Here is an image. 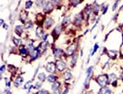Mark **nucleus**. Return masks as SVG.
<instances>
[{
	"label": "nucleus",
	"instance_id": "1",
	"mask_svg": "<svg viewBox=\"0 0 123 94\" xmlns=\"http://www.w3.org/2000/svg\"><path fill=\"white\" fill-rule=\"evenodd\" d=\"M95 81H96V83L98 84L101 88H103V87H107V85L109 84L110 80H109L108 75L104 74V75H98V76L95 78Z\"/></svg>",
	"mask_w": 123,
	"mask_h": 94
},
{
	"label": "nucleus",
	"instance_id": "2",
	"mask_svg": "<svg viewBox=\"0 0 123 94\" xmlns=\"http://www.w3.org/2000/svg\"><path fill=\"white\" fill-rule=\"evenodd\" d=\"M53 54L55 59L59 60L61 58H66V52L60 48H53Z\"/></svg>",
	"mask_w": 123,
	"mask_h": 94
},
{
	"label": "nucleus",
	"instance_id": "3",
	"mask_svg": "<svg viewBox=\"0 0 123 94\" xmlns=\"http://www.w3.org/2000/svg\"><path fill=\"white\" fill-rule=\"evenodd\" d=\"M40 56H41V52L39 50V48H34V50L30 51V53H29V57H30L29 62H33V61L37 60Z\"/></svg>",
	"mask_w": 123,
	"mask_h": 94
},
{
	"label": "nucleus",
	"instance_id": "4",
	"mask_svg": "<svg viewBox=\"0 0 123 94\" xmlns=\"http://www.w3.org/2000/svg\"><path fill=\"white\" fill-rule=\"evenodd\" d=\"M54 9V4L51 1H46L44 6L43 7V13L44 14H49Z\"/></svg>",
	"mask_w": 123,
	"mask_h": 94
},
{
	"label": "nucleus",
	"instance_id": "5",
	"mask_svg": "<svg viewBox=\"0 0 123 94\" xmlns=\"http://www.w3.org/2000/svg\"><path fill=\"white\" fill-rule=\"evenodd\" d=\"M55 66H56V71L57 72H64V70H66V68H67V63L65 61L59 59V60L56 61Z\"/></svg>",
	"mask_w": 123,
	"mask_h": 94
},
{
	"label": "nucleus",
	"instance_id": "6",
	"mask_svg": "<svg viewBox=\"0 0 123 94\" xmlns=\"http://www.w3.org/2000/svg\"><path fill=\"white\" fill-rule=\"evenodd\" d=\"M61 32H62V25H55V28H54V29H53V31H52V34H51L55 41L57 39V38L59 37V36H60Z\"/></svg>",
	"mask_w": 123,
	"mask_h": 94
},
{
	"label": "nucleus",
	"instance_id": "7",
	"mask_svg": "<svg viewBox=\"0 0 123 94\" xmlns=\"http://www.w3.org/2000/svg\"><path fill=\"white\" fill-rule=\"evenodd\" d=\"M55 24V20L53 19L52 17H47L44 20V22H43V27L44 29H50L52 28V26Z\"/></svg>",
	"mask_w": 123,
	"mask_h": 94
},
{
	"label": "nucleus",
	"instance_id": "8",
	"mask_svg": "<svg viewBox=\"0 0 123 94\" xmlns=\"http://www.w3.org/2000/svg\"><path fill=\"white\" fill-rule=\"evenodd\" d=\"M44 69L46 70L47 72H49L50 74H54L55 71H56V66H55V63L49 62V63H45L44 65Z\"/></svg>",
	"mask_w": 123,
	"mask_h": 94
},
{
	"label": "nucleus",
	"instance_id": "9",
	"mask_svg": "<svg viewBox=\"0 0 123 94\" xmlns=\"http://www.w3.org/2000/svg\"><path fill=\"white\" fill-rule=\"evenodd\" d=\"M76 49H77V44H71L69 45L67 50H66V56H71L73 53L76 52Z\"/></svg>",
	"mask_w": 123,
	"mask_h": 94
},
{
	"label": "nucleus",
	"instance_id": "10",
	"mask_svg": "<svg viewBox=\"0 0 123 94\" xmlns=\"http://www.w3.org/2000/svg\"><path fill=\"white\" fill-rule=\"evenodd\" d=\"M82 21H83V18H82V16H81V13H78L76 16H75V18H74V21H73V24L76 26V27H80L81 23H82Z\"/></svg>",
	"mask_w": 123,
	"mask_h": 94
},
{
	"label": "nucleus",
	"instance_id": "11",
	"mask_svg": "<svg viewBox=\"0 0 123 94\" xmlns=\"http://www.w3.org/2000/svg\"><path fill=\"white\" fill-rule=\"evenodd\" d=\"M18 52H19V54H20L21 56H23V57L29 56V53H30V51L28 50L27 47L24 46V45L19 46V48H18Z\"/></svg>",
	"mask_w": 123,
	"mask_h": 94
},
{
	"label": "nucleus",
	"instance_id": "12",
	"mask_svg": "<svg viewBox=\"0 0 123 94\" xmlns=\"http://www.w3.org/2000/svg\"><path fill=\"white\" fill-rule=\"evenodd\" d=\"M14 32L18 36H22L23 33H24V26L22 25H16L14 28Z\"/></svg>",
	"mask_w": 123,
	"mask_h": 94
},
{
	"label": "nucleus",
	"instance_id": "13",
	"mask_svg": "<svg viewBox=\"0 0 123 94\" xmlns=\"http://www.w3.org/2000/svg\"><path fill=\"white\" fill-rule=\"evenodd\" d=\"M44 15H43V13H38L36 15V22L37 24L39 25H43V22H44Z\"/></svg>",
	"mask_w": 123,
	"mask_h": 94
},
{
	"label": "nucleus",
	"instance_id": "14",
	"mask_svg": "<svg viewBox=\"0 0 123 94\" xmlns=\"http://www.w3.org/2000/svg\"><path fill=\"white\" fill-rule=\"evenodd\" d=\"M63 76H64V79L65 80H70V79H72V77H73V75H72V73H71V71L69 69H67L65 70L64 72H63Z\"/></svg>",
	"mask_w": 123,
	"mask_h": 94
},
{
	"label": "nucleus",
	"instance_id": "15",
	"mask_svg": "<svg viewBox=\"0 0 123 94\" xmlns=\"http://www.w3.org/2000/svg\"><path fill=\"white\" fill-rule=\"evenodd\" d=\"M38 48H39V50H40V52H41V54H42V53L44 52V51L46 50V49L48 48V42H47V41H42V42L39 44Z\"/></svg>",
	"mask_w": 123,
	"mask_h": 94
},
{
	"label": "nucleus",
	"instance_id": "16",
	"mask_svg": "<svg viewBox=\"0 0 123 94\" xmlns=\"http://www.w3.org/2000/svg\"><path fill=\"white\" fill-rule=\"evenodd\" d=\"M19 20L22 23H25L28 21V12L25 11V10H22L19 14Z\"/></svg>",
	"mask_w": 123,
	"mask_h": 94
},
{
	"label": "nucleus",
	"instance_id": "17",
	"mask_svg": "<svg viewBox=\"0 0 123 94\" xmlns=\"http://www.w3.org/2000/svg\"><path fill=\"white\" fill-rule=\"evenodd\" d=\"M100 10H101V6H99L98 4L95 2V3L92 5V14H93V16L96 17V16L98 15V13Z\"/></svg>",
	"mask_w": 123,
	"mask_h": 94
},
{
	"label": "nucleus",
	"instance_id": "18",
	"mask_svg": "<svg viewBox=\"0 0 123 94\" xmlns=\"http://www.w3.org/2000/svg\"><path fill=\"white\" fill-rule=\"evenodd\" d=\"M105 54L109 57L111 60H115V59H117V50H107Z\"/></svg>",
	"mask_w": 123,
	"mask_h": 94
},
{
	"label": "nucleus",
	"instance_id": "19",
	"mask_svg": "<svg viewBox=\"0 0 123 94\" xmlns=\"http://www.w3.org/2000/svg\"><path fill=\"white\" fill-rule=\"evenodd\" d=\"M36 36L38 38H42L43 36V35H44V30H43V28L42 26H38L36 28Z\"/></svg>",
	"mask_w": 123,
	"mask_h": 94
},
{
	"label": "nucleus",
	"instance_id": "20",
	"mask_svg": "<svg viewBox=\"0 0 123 94\" xmlns=\"http://www.w3.org/2000/svg\"><path fill=\"white\" fill-rule=\"evenodd\" d=\"M99 94H113V92L108 87H103V88H100Z\"/></svg>",
	"mask_w": 123,
	"mask_h": 94
},
{
	"label": "nucleus",
	"instance_id": "21",
	"mask_svg": "<svg viewBox=\"0 0 123 94\" xmlns=\"http://www.w3.org/2000/svg\"><path fill=\"white\" fill-rule=\"evenodd\" d=\"M57 79H58V76L57 75H54V74H50L48 76H47V81L50 82V83H55V82L57 81Z\"/></svg>",
	"mask_w": 123,
	"mask_h": 94
},
{
	"label": "nucleus",
	"instance_id": "22",
	"mask_svg": "<svg viewBox=\"0 0 123 94\" xmlns=\"http://www.w3.org/2000/svg\"><path fill=\"white\" fill-rule=\"evenodd\" d=\"M78 53L77 52H75L73 53L72 55H71V60H70V63H71V66H75L76 65V63H77V61H78Z\"/></svg>",
	"mask_w": 123,
	"mask_h": 94
},
{
	"label": "nucleus",
	"instance_id": "23",
	"mask_svg": "<svg viewBox=\"0 0 123 94\" xmlns=\"http://www.w3.org/2000/svg\"><path fill=\"white\" fill-rule=\"evenodd\" d=\"M23 80H24L23 77L20 76V75H18V76H17V77L15 78V80H14V85H15L16 87H19V86L22 84Z\"/></svg>",
	"mask_w": 123,
	"mask_h": 94
},
{
	"label": "nucleus",
	"instance_id": "24",
	"mask_svg": "<svg viewBox=\"0 0 123 94\" xmlns=\"http://www.w3.org/2000/svg\"><path fill=\"white\" fill-rule=\"evenodd\" d=\"M70 24V17L69 16H65L63 18V21H62V26L64 27H67L68 25Z\"/></svg>",
	"mask_w": 123,
	"mask_h": 94
},
{
	"label": "nucleus",
	"instance_id": "25",
	"mask_svg": "<svg viewBox=\"0 0 123 94\" xmlns=\"http://www.w3.org/2000/svg\"><path fill=\"white\" fill-rule=\"evenodd\" d=\"M92 75V73L87 74V76H86V78H85V81H84V87H85V88H88V87H89V84H90V81H91Z\"/></svg>",
	"mask_w": 123,
	"mask_h": 94
},
{
	"label": "nucleus",
	"instance_id": "26",
	"mask_svg": "<svg viewBox=\"0 0 123 94\" xmlns=\"http://www.w3.org/2000/svg\"><path fill=\"white\" fill-rule=\"evenodd\" d=\"M12 42L14 43V45L17 46V47H19V46H21V44H22V40L19 39V38L15 37V36L12 37Z\"/></svg>",
	"mask_w": 123,
	"mask_h": 94
},
{
	"label": "nucleus",
	"instance_id": "27",
	"mask_svg": "<svg viewBox=\"0 0 123 94\" xmlns=\"http://www.w3.org/2000/svg\"><path fill=\"white\" fill-rule=\"evenodd\" d=\"M37 78H38L39 81L44 82L46 79H47V76H46V75H45L44 73H40V74L38 75V76H37Z\"/></svg>",
	"mask_w": 123,
	"mask_h": 94
},
{
	"label": "nucleus",
	"instance_id": "28",
	"mask_svg": "<svg viewBox=\"0 0 123 94\" xmlns=\"http://www.w3.org/2000/svg\"><path fill=\"white\" fill-rule=\"evenodd\" d=\"M88 15H91L92 13V5H86V7L83 9Z\"/></svg>",
	"mask_w": 123,
	"mask_h": 94
},
{
	"label": "nucleus",
	"instance_id": "29",
	"mask_svg": "<svg viewBox=\"0 0 123 94\" xmlns=\"http://www.w3.org/2000/svg\"><path fill=\"white\" fill-rule=\"evenodd\" d=\"M24 28L25 29H27V30H29V29H31L32 27H33V22H31V21H27L26 22L24 23Z\"/></svg>",
	"mask_w": 123,
	"mask_h": 94
},
{
	"label": "nucleus",
	"instance_id": "30",
	"mask_svg": "<svg viewBox=\"0 0 123 94\" xmlns=\"http://www.w3.org/2000/svg\"><path fill=\"white\" fill-rule=\"evenodd\" d=\"M45 0H36V7H43L44 6V4H45Z\"/></svg>",
	"mask_w": 123,
	"mask_h": 94
},
{
	"label": "nucleus",
	"instance_id": "31",
	"mask_svg": "<svg viewBox=\"0 0 123 94\" xmlns=\"http://www.w3.org/2000/svg\"><path fill=\"white\" fill-rule=\"evenodd\" d=\"M108 76H109V80H110V82H113V81H116V80H117V75H116L115 73H111V74H109V75H108Z\"/></svg>",
	"mask_w": 123,
	"mask_h": 94
},
{
	"label": "nucleus",
	"instance_id": "32",
	"mask_svg": "<svg viewBox=\"0 0 123 94\" xmlns=\"http://www.w3.org/2000/svg\"><path fill=\"white\" fill-rule=\"evenodd\" d=\"M32 4H33V2L31 0L26 1V3H25V9H30L31 7H32Z\"/></svg>",
	"mask_w": 123,
	"mask_h": 94
},
{
	"label": "nucleus",
	"instance_id": "33",
	"mask_svg": "<svg viewBox=\"0 0 123 94\" xmlns=\"http://www.w3.org/2000/svg\"><path fill=\"white\" fill-rule=\"evenodd\" d=\"M81 2H82V0H71V1H70L71 6L74 7H76L78 5H80Z\"/></svg>",
	"mask_w": 123,
	"mask_h": 94
},
{
	"label": "nucleus",
	"instance_id": "34",
	"mask_svg": "<svg viewBox=\"0 0 123 94\" xmlns=\"http://www.w3.org/2000/svg\"><path fill=\"white\" fill-rule=\"evenodd\" d=\"M98 49H99V44H98V43H95V44H94V46H93V49H92V52H91V56L94 55V54H95V52L98 50Z\"/></svg>",
	"mask_w": 123,
	"mask_h": 94
},
{
	"label": "nucleus",
	"instance_id": "35",
	"mask_svg": "<svg viewBox=\"0 0 123 94\" xmlns=\"http://www.w3.org/2000/svg\"><path fill=\"white\" fill-rule=\"evenodd\" d=\"M42 83H43V82H41V81L36 82V83L33 85V88H34V89H39V88L42 87Z\"/></svg>",
	"mask_w": 123,
	"mask_h": 94
},
{
	"label": "nucleus",
	"instance_id": "36",
	"mask_svg": "<svg viewBox=\"0 0 123 94\" xmlns=\"http://www.w3.org/2000/svg\"><path fill=\"white\" fill-rule=\"evenodd\" d=\"M119 1H120V0H116V1H115V4L112 7V10H113V11H115V10L117 9V6H118V4H119Z\"/></svg>",
	"mask_w": 123,
	"mask_h": 94
},
{
	"label": "nucleus",
	"instance_id": "37",
	"mask_svg": "<svg viewBox=\"0 0 123 94\" xmlns=\"http://www.w3.org/2000/svg\"><path fill=\"white\" fill-rule=\"evenodd\" d=\"M36 94H50V92L47 89H40Z\"/></svg>",
	"mask_w": 123,
	"mask_h": 94
},
{
	"label": "nucleus",
	"instance_id": "38",
	"mask_svg": "<svg viewBox=\"0 0 123 94\" xmlns=\"http://www.w3.org/2000/svg\"><path fill=\"white\" fill-rule=\"evenodd\" d=\"M5 69H6V65L3 64V65L1 66V68H0V73H1V75H3V73L5 72Z\"/></svg>",
	"mask_w": 123,
	"mask_h": 94
},
{
	"label": "nucleus",
	"instance_id": "39",
	"mask_svg": "<svg viewBox=\"0 0 123 94\" xmlns=\"http://www.w3.org/2000/svg\"><path fill=\"white\" fill-rule=\"evenodd\" d=\"M92 69H93V66H90L86 71V74H90V73H92Z\"/></svg>",
	"mask_w": 123,
	"mask_h": 94
},
{
	"label": "nucleus",
	"instance_id": "40",
	"mask_svg": "<svg viewBox=\"0 0 123 94\" xmlns=\"http://www.w3.org/2000/svg\"><path fill=\"white\" fill-rule=\"evenodd\" d=\"M6 88H10V86H11L10 81H7V79H6Z\"/></svg>",
	"mask_w": 123,
	"mask_h": 94
},
{
	"label": "nucleus",
	"instance_id": "41",
	"mask_svg": "<svg viewBox=\"0 0 123 94\" xmlns=\"http://www.w3.org/2000/svg\"><path fill=\"white\" fill-rule=\"evenodd\" d=\"M50 1H51V2H52L54 5H57V4L60 2V0H50Z\"/></svg>",
	"mask_w": 123,
	"mask_h": 94
},
{
	"label": "nucleus",
	"instance_id": "42",
	"mask_svg": "<svg viewBox=\"0 0 123 94\" xmlns=\"http://www.w3.org/2000/svg\"><path fill=\"white\" fill-rule=\"evenodd\" d=\"M5 93L6 94H11V91H10L9 88H6V89H5Z\"/></svg>",
	"mask_w": 123,
	"mask_h": 94
},
{
	"label": "nucleus",
	"instance_id": "43",
	"mask_svg": "<svg viewBox=\"0 0 123 94\" xmlns=\"http://www.w3.org/2000/svg\"><path fill=\"white\" fill-rule=\"evenodd\" d=\"M68 92V88H65V89H64V90H63V91L61 92V94H67Z\"/></svg>",
	"mask_w": 123,
	"mask_h": 94
},
{
	"label": "nucleus",
	"instance_id": "44",
	"mask_svg": "<svg viewBox=\"0 0 123 94\" xmlns=\"http://www.w3.org/2000/svg\"><path fill=\"white\" fill-rule=\"evenodd\" d=\"M8 27H9V26H8V24H7V23H5V24L3 25V28H4V29H6V30H7V29H8Z\"/></svg>",
	"mask_w": 123,
	"mask_h": 94
},
{
	"label": "nucleus",
	"instance_id": "45",
	"mask_svg": "<svg viewBox=\"0 0 123 94\" xmlns=\"http://www.w3.org/2000/svg\"><path fill=\"white\" fill-rule=\"evenodd\" d=\"M4 24H5V23H4V20L1 19V20H0V25H2V26H3Z\"/></svg>",
	"mask_w": 123,
	"mask_h": 94
},
{
	"label": "nucleus",
	"instance_id": "46",
	"mask_svg": "<svg viewBox=\"0 0 123 94\" xmlns=\"http://www.w3.org/2000/svg\"><path fill=\"white\" fill-rule=\"evenodd\" d=\"M120 77H121V79H122V81H123V71H122V73H121V75H120Z\"/></svg>",
	"mask_w": 123,
	"mask_h": 94
},
{
	"label": "nucleus",
	"instance_id": "47",
	"mask_svg": "<svg viewBox=\"0 0 123 94\" xmlns=\"http://www.w3.org/2000/svg\"><path fill=\"white\" fill-rule=\"evenodd\" d=\"M84 94H91L90 91H86V92H84Z\"/></svg>",
	"mask_w": 123,
	"mask_h": 94
},
{
	"label": "nucleus",
	"instance_id": "48",
	"mask_svg": "<svg viewBox=\"0 0 123 94\" xmlns=\"http://www.w3.org/2000/svg\"><path fill=\"white\" fill-rule=\"evenodd\" d=\"M122 9H123V5L120 7H119V10H122Z\"/></svg>",
	"mask_w": 123,
	"mask_h": 94
},
{
	"label": "nucleus",
	"instance_id": "49",
	"mask_svg": "<svg viewBox=\"0 0 123 94\" xmlns=\"http://www.w3.org/2000/svg\"><path fill=\"white\" fill-rule=\"evenodd\" d=\"M122 40H123V32H122Z\"/></svg>",
	"mask_w": 123,
	"mask_h": 94
}]
</instances>
